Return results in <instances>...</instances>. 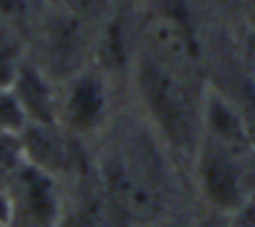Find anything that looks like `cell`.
I'll return each mask as SVG.
<instances>
[{"label":"cell","instance_id":"1","mask_svg":"<svg viewBox=\"0 0 255 227\" xmlns=\"http://www.w3.org/2000/svg\"><path fill=\"white\" fill-rule=\"evenodd\" d=\"M200 72L165 63L134 47L132 77L145 115L170 148L195 153L200 140Z\"/></svg>","mask_w":255,"mask_h":227},{"label":"cell","instance_id":"2","mask_svg":"<svg viewBox=\"0 0 255 227\" xmlns=\"http://www.w3.org/2000/svg\"><path fill=\"white\" fill-rule=\"evenodd\" d=\"M102 181L110 205L132 222L148 225L165 205L159 161L143 145H124L113 151L102 161Z\"/></svg>","mask_w":255,"mask_h":227},{"label":"cell","instance_id":"3","mask_svg":"<svg viewBox=\"0 0 255 227\" xmlns=\"http://www.w3.org/2000/svg\"><path fill=\"white\" fill-rule=\"evenodd\" d=\"M195 178L203 200L217 211H239L247 197V181H244V153L211 140H198L195 148Z\"/></svg>","mask_w":255,"mask_h":227},{"label":"cell","instance_id":"4","mask_svg":"<svg viewBox=\"0 0 255 227\" xmlns=\"http://www.w3.org/2000/svg\"><path fill=\"white\" fill-rule=\"evenodd\" d=\"M8 227H55L61 216V200L50 172L19 161L6 178Z\"/></svg>","mask_w":255,"mask_h":227},{"label":"cell","instance_id":"5","mask_svg":"<svg viewBox=\"0 0 255 227\" xmlns=\"http://www.w3.org/2000/svg\"><path fill=\"white\" fill-rule=\"evenodd\" d=\"M107 74L99 69H83L74 77L63 79V93L58 96L55 115L66 132L85 134L96 132L107 121Z\"/></svg>","mask_w":255,"mask_h":227},{"label":"cell","instance_id":"6","mask_svg":"<svg viewBox=\"0 0 255 227\" xmlns=\"http://www.w3.org/2000/svg\"><path fill=\"white\" fill-rule=\"evenodd\" d=\"M11 93L17 96L19 107L28 115V123H58L55 104L58 96L52 93V82L39 66L22 63L17 79L11 85Z\"/></svg>","mask_w":255,"mask_h":227},{"label":"cell","instance_id":"7","mask_svg":"<svg viewBox=\"0 0 255 227\" xmlns=\"http://www.w3.org/2000/svg\"><path fill=\"white\" fill-rule=\"evenodd\" d=\"M0 227H8V197L3 186H0Z\"/></svg>","mask_w":255,"mask_h":227}]
</instances>
